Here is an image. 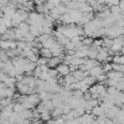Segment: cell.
I'll list each match as a JSON object with an SVG mask.
<instances>
[{
	"mask_svg": "<svg viewBox=\"0 0 124 124\" xmlns=\"http://www.w3.org/2000/svg\"><path fill=\"white\" fill-rule=\"evenodd\" d=\"M25 108H23V106L20 104V103H16V104H14V108H13V110H14V112H16V113H20L21 111H23Z\"/></svg>",
	"mask_w": 124,
	"mask_h": 124,
	"instance_id": "18",
	"label": "cell"
},
{
	"mask_svg": "<svg viewBox=\"0 0 124 124\" xmlns=\"http://www.w3.org/2000/svg\"><path fill=\"white\" fill-rule=\"evenodd\" d=\"M107 78L108 79H115V80H119L121 78H123V74L120 72H116V71H110L108 73L106 74Z\"/></svg>",
	"mask_w": 124,
	"mask_h": 124,
	"instance_id": "6",
	"label": "cell"
},
{
	"mask_svg": "<svg viewBox=\"0 0 124 124\" xmlns=\"http://www.w3.org/2000/svg\"><path fill=\"white\" fill-rule=\"evenodd\" d=\"M16 47V41H2L0 40V49L3 50H10Z\"/></svg>",
	"mask_w": 124,
	"mask_h": 124,
	"instance_id": "1",
	"label": "cell"
},
{
	"mask_svg": "<svg viewBox=\"0 0 124 124\" xmlns=\"http://www.w3.org/2000/svg\"><path fill=\"white\" fill-rule=\"evenodd\" d=\"M60 2L59 1H48V2H46V8L48 9V11H51L52 9H54Z\"/></svg>",
	"mask_w": 124,
	"mask_h": 124,
	"instance_id": "22",
	"label": "cell"
},
{
	"mask_svg": "<svg viewBox=\"0 0 124 124\" xmlns=\"http://www.w3.org/2000/svg\"><path fill=\"white\" fill-rule=\"evenodd\" d=\"M47 73V75H48V77H49V78H57L58 79V73H57V71L55 70V69H48V71L46 72Z\"/></svg>",
	"mask_w": 124,
	"mask_h": 124,
	"instance_id": "20",
	"label": "cell"
},
{
	"mask_svg": "<svg viewBox=\"0 0 124 124\" xmlns=\"http://www.w3.org/2000/svg\"><path fill=\"white\" fill-rule=\"evenodd\" d=\"M97 53H98V49L94 48V47H89L88 50H87V57L88 59H96V56H97Z\"/></svg>",
	"mask_w": 124,
	"mask_h": 124,
	"instance_id": "16",
	"label": "cell"
},
{
	"mask_svg": "<svg viewBox=\"0 0 124 124\" xmlns=\"http://www.w3.org/2000/svg\"><path fill=\"white\" fill-rule=\"evenodd\" d=\"M102 40H103L102 46L105 47V48H107V49H109L111 47V46H112V39H109V38L106 37V38H104Z\"/></svg>",
	"mask_w": 124,
	"mask_h": 124,
	"instance_id": "17",
	"label": "cell"
},
{
	"mask_svg": "<svg viewBox=\"0 0 124 124\" xmlns=\"http://www.w3.org/2000/svg\"><path fill=\"white\" fill-rule=\"evenodd\" d=\"M86 59V58H85ZM85 59H81V58H77V57H74L73 59H72V61L70 62V66H72V67H75L76 69H78L79 68V66H81L82 64H83V62H84V60Z\"/></svg>",
	"mask_w": 124,
	"mask_h": 124,
	"instance_id": "11",
	"label": "cell"
},
{
	"mask_svg": "<svg viewBox=\"0 0 124 124\" xmlns=\"http://www.w3.org/2000/svg\"><path fill=\"white\" fill-rule=\"evenodd\" d=\"M16 29L20 32V34L22 36H24L25 34L29 33V25L27 22H20L17 26H16Z\"/></svg>",
	"mask_w": 124,
	"mask_h": 124,
	"instance_id": "9",
	"label": "cell"
},
{
	"mask_svg": "<svg viewBox=\"0 0 124 124\" xmlns=\"http://www.w3.org/2000/svg\"><path fill=\"white\" fill-rule=\"evenodd\" d=\"M75 82H77V81H76V79L74 78V77L72 76V74H69V75H67L66 77L63 78V84H64L65 86L71 85V84H73V83H75Z\"/></svg>",
	"mask_w": 124,
	"mask_h": 124,
	"instance_id": "13",
	"label": "cell"
},
{
	"mask_svg": "<svg viewBox=\"0 0 124 124\" xmlns=\"http://www.w3.org/2000/svg\"><path fill=\"white\" fill-rule=\"evenodd\" d=\"M0 72H1V71H0Z\"/></svg>",
	"mask_w": 124,
	"mask_h": 124,
	"instance_id": "27",
	"label": "cell"
},
{
	"mask_svg": "<svg viewBox=\"0 0 124 124\" xmlns=\"http://www.w3.org/2000/svg\"><path fill=\"white\" fill-rule=\"evenodd\" d=\"M40 55H41L42 58H45V59H46V60H48V59H50V58L52 57V55H51L49 49H48V48H45V47H42V48L40 49Z\"/></svg>",
	"mask_w": 124,
	"mask_h": 124,
	"instance_id": "12",
	"label": "cell"
},
{
	"mask_svg": "<svg viewBox=\"0 0 124 124\" xmlns=\"http://www.w3.org/2000/svg\"><path fill=\"white\" fill-rule=\"evenodd\" d=\"M102 69H103V72H104L105 74H107V73H108V72L112 71V68H111V63H109V62L105 63V64H104V66L102 67Z\"/></svg>",
	"mask_w": 124,
	"mask_h": 124,
	"instance_id": "24",
	"label": "cell"
},
{
	"mask_svg": "<svg viewBox=\"0 0 124 124\" xmlns=\"http://www.w3.org/2000/svg\"><path fill=\"white\" fill-rule=\"evenodd\" d=\"M0 104H1V108H5L11 104H14L13 103V99L11 98H4L2 100H0Z\"/></svg>",
	"mask_w": 124,
	"mask_h": 124,
	"instance_id": "21",
	"label": "cell"
},
{
	"mask_svg": "<svg viewBox=\"0 0 124 124\" xmlns=\"http://www.w3.org/2000/svg\"><path fill=\"white\" fill-rule=\"evenodd\" d=\"M104 72H103V69H102V66H100V65H98V66H95V67H93L92 69H90L89 71H88V75L90 76V77H92V78H97V77H99L100 75H102Z\"/></svg>",
	"mask_w": 124,
	"mask_h": 124,
	"instance_id": "4",
	"label": "cell"
},
{
	"mask_svg": "<svg viewBox=\"0 0 124 124\" xmlns=\"http://www.w3.org/2000/svg\"><path fill=\"white\" fill-rule=\"evenodd\" d=\"M39 98H40V101L41 102H46V101H50L53 97V94H50L48 92H46V91H42V92H39Z\"/></svg>",
	"mask_w": 124,
	"mask_h": 124,
	"instance_id": "10",
	"label": "cell"
},
{
	"mask_svg": "<svg viewBox=\"0 0 124 124\" xmlns=\"http://www.w3.org/2000/svg\"><path fill=\"white\" fill-rule=\"evenodd\" d=\"M111 68H112V71H116V72H120V73H122L124 70L123 65H118V64H114V63H111Z\"/></svg>",
	"mask_w": 124,
	"mask_h": 124,
	"instance_id": "23",
	"label": "cell"
},
{
	"mask_svg": "<svg viewBox=\"0 0 124 124\" xmlns=\"http://www.w3.org/2000/svg\"><path fill=\"white\" fill-rule=\"evenodd\" d=\"M55 70L57 71L58 75L61 76V77H66L67 75L70 74V69H69V65H66L64 63H60L56 68Z\"/></svg>",
	"mask_w": 124,
	"mask_h": 124,
	"instance_id": "2",
	"label": "cell"
},
{
	"mask_svg": "<svg viewBox=\"0 0 124 124\" xmlns=\"http://www.w3.org/2000/svg\"><path fill=\"white\" fill-rule=\"evenodd\" d=\"M90 112H91V114L93 115V116H97V117H103L104 115H105V110H104V108L101 107V106H96V107H94L91 110H90ZM105 117V116H104Z\"/></svg>",
	"mask_w": 124,
	"mask_h": 124,
	"instance_id": "5",
	"label": "cell"
},
{
	"mask_svg": "<svg viewBox=\"0 0 124 124\" xmlns=\"http://www.w3.org/2000/svg\"><path fill=\"white\" fill-rule=\"evenodd\" d=\"M111 61L114 64H118V65H123L124 63V58L122 56V54H114L111 57Z\"/></svg>",
	"mask_w": 124,
	"mask_h": 124,
	"instance_id": "14",
	"label": "cell"
},
{
	"mask_svg": "<svg viewBox=\"0 0 124 124\" xmlns=\"http://www.w3.org/2000/svg\"><path fill=\"white\" fill-rule=\"evenodd\" d=\"M61 61H62V59L59 58V57H51L50 59L47 60L46 65H47L48 68H50V69H55V68L60 64Z\"/></svg>",
	"mask_w": 124,
	"mask_h": 124,
	"instance_id": "7",
	"label": "cell"
},
{
	"mask_svg": "<svg viewBox=\"0 0 124 124\" xmlns=\"http://www.w3.org/2000/svg\"><path fill=\"white\" fill-rule=\"evenodd\" d=\"M93 18H94V16H93V12H90V13H82L81 19H80V22H79V23H82V24L84 25V24L88 23L89 21H91Z\"/></svg>",
	"mask_w": 124,
	"mask_h": 124,
	"instance_id": "8",
	"label": "cell"
},
{
	"mask_svg": "<svg viewBox=\"0 0 124 124\" xmlns=\"http://www.w3.org/2000/svg\"><path fill=\"white\" fill-rule=\"evenodd\" d=\"M50 115L51 117H53L54 119L55 118H58L60 116L63 115V112H62V107L61 108H54L51 111H50Z\"/></svg>",
	"mask_w": 124,
	"mask_h": 124,
	"instance_id": "15",
	"label": "cell"
},
{
	"mask_svg": "<svg viewBox=\"0 0 124 124\" xmlns=\"http://www.w3.org/2000/svg\"><path fill=\"white\" fill-rule=\"evenodd\" d=\"M72 76L74 77V78L76 79V81H81L83 80L86 77H88V72H83V71H80V70H76L75 72L72 73Z\"/></svg>",
	"mask_w": 124,
	"mask_h": 124,
	"instance_id": "3",
	"label": "cell"
},
{
	"mask_svg": "<svg viewBox=\"0 0 124 124\" xmlns=\"http://www.w3.org/2000/svg\"><path fill=\"white\" fill-rule=\"evenodd\" d=\"M40 119L44 122H47L51 119V115H50V112L49 111H46V112H43L40 114Z\"/></svg>",
	"mask_w": 124,
	"mask_h": 124,
	"instance_id": "19",
	"label": "cell"
},
{
	"mask_svg": "<svg viewBox=\"0 0 124 124\" xmlns=\"http://www.w3.org/2000/svg\"><path fill=\"white\" fill-rule=\"evenodd\" d=\"M2 7H3V6H2V4H1V1H0V11H1V9H2Z\"/></svg>",
	"mask_w": 124,
	"mask_h": 124,
	"instance_id": "26",
	"label": "cell"
},
{
	"mask_svg": "<svg viewBox=\"0 0 124 124\" xmlns=\"http://www.w3.org/2000/svg\"><path fill=\"white\" fill-rule=\"evenodd\" d=\"M47 63V60L45 59V58H42V57H39L38 60L36 61V65L37 66H43V65H46Z\"/></svg>",
	"mask_w": 124,
	"mask_h": 124,
	"instance_id": "25",
	"label": "cell"
}]
</instances>
